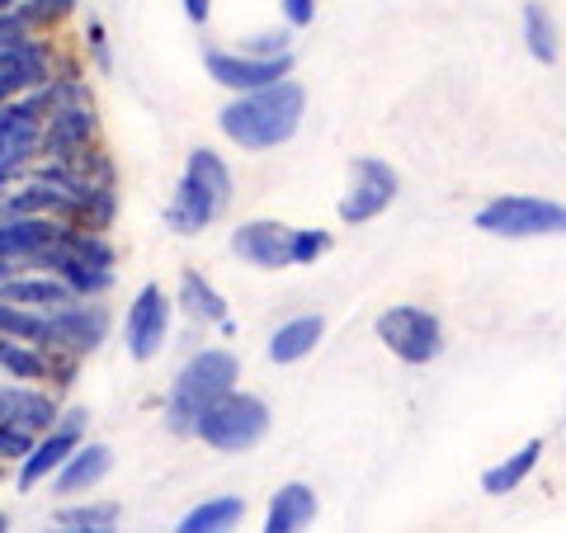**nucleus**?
<instances>
[{"instance_id":"nucleus-34","label":"nucleus","mask_w":566,"mask_h":533,"mask_svg":"<svg viewBox=\"0 0 566 533\" xmlns=\"http://www.w3.org/2000/svg\"><path fill=\"white\" fill-rule=\"evenodd\" d=\"M14 6H20V0H0V10H14Z\"/></svg>"},{"instance_id":"nucleus-23","label":"nucleus","mask_w":566,"mask_h":533,"mask_svg":"<svg viewBox=\"0 0 566 533\" xmlns=\"http://www.w3.org/2000/svg\"><path fill=\"white\" fill-rule=\"evenodd\" d=\"M241 520H245L241 495H208V501H199L180 520V533H227V529H237Z\"/></svg>"},{"instance_id":"nucleus-28","label":"nucleus","mask_w":566,"mask_h":533,"mask_svg":"<svg viewBox=\"0 0 566 533\" xmlns=\"http://www.w3.org/2000/svg\"><path fill=\"white\" fill-rule=\"evenodd\" d=\"M20 10H24V20L33 29H52V24H62L71 10H76V0H20Z\"/></svg>"},{"instance_id":"nucleus-31","label":"nucleus","mask_w":566,"mask_h":533,"mask_svg":"<svg viewBox=\"0 0 566 533\" xmlns=\"http://www.w3.org/2000/svg\"><path fill=\"white\" fill-rule=\"evenodd\" d=\"M279 10H283V24L289 29H307L316 20V0H279Z\"/></svg>"},{"instance_id":"nucleus-8","label":"nucleus","mask_w":566,"mask_h":533,"mask_svg":"<svg viewBox=\"0 0 566 533\" xmlns=\"http://www.w3.org/2000/svg\"><path fill=\"white\" fill-rule=\"evenodd\" d=\"M397 194H401L397 170L378 161V156H359V161H349V185L340 194V203H335V218L345 227H364V222H374L378 212L392 208Z\"/></svg>"},{"instance_id":"nucleus-1","label":"nucleus","mask_w":566,"mask_h":533,"mask_svg":"<svg viewBox=\"0 0 566 533\" xmlns=\"http://www.w3.org/2000/svg\"><path fill=\"white\" fill-rule=\"evenodd\" d=\"M307 114V91L293 76H283L260 91H241L218 109L222 137L241 151H274L283 142H293Z\"/></svg>"},{"instance_id":"nucleus-14","label":"nucleus","mask_w":566,"mask_h":533,"mask_svg":"<svg viewBox=\"0 0 566 533\" xmlns=\"http://www.w3.org/2000/svg\"><path fill=\"white\" fill-rule=\"evenodd\" d=\"M232 255L241 264H255V270H264V274L289 270V227L274 222V218L241 222L232 232Z\"/></svg>"},{"instance_id":"nucleus-22","label":"nucleus","mask_w":566,"mask_h":533,"mask_svg":"<svg viewBox=\"0 0 566 533\" xmlns=\"http://www.w3.org/2000/svg\"><path fill=\"white\" fill-rule=\"evenodd\" d=\"M538 458H543V439H524L510 458H501L495 468L482 472V491L486 495H510L515 487H524V477L538 468Z\"/></svg>"},{"instance_id":"nucleus-29","label":"nucleus","mask_w":566,"mask_h":533,"mask_svg":"<svg viewBox=\"0 0 566 533\" xmlns=\"http://www.w3.org/2000/svg\"><path fill=\"white\" fill-rule=\"evenodd\" d=\"M289 39H293L289 29H264V33H251L237 52H251V58H279V52H293Z\"/></svg>"},{"instance_id":"nucleus-24","label":"nucleus","mask_w":566,"mask_h":533,"mask_svg":"<svg viewBox=\"0 0 566 533\" xmlns=\"http://www.w3.org/2000/svg\"><path fill=\"white\" fill-rule=\"evenodd\" d=\"M180 307L203 326H222L227 322V297L212 289V283L199 270H185L180 274Z\"/></svg>"},{"instance_id":"nucleus-2","label":"nucleus","mask_w":566,"mask_h":533,"mask_svg":"<svg viewBox=\"0 0 566 533\" xmlns=\"http://www.w3.org/2000/svg\"><path fill=\"white\" fill-rule=\"evenodd\" d=\"M227 203H232V170L218 151L193 147L180 170V185L166 203V227L175 237H199L222 218Z\"/></svg>"},{"instance_id":"nucleus-20","label":"nucleus","mask_w":566,"mask_h":533,"mask_svg":"<svg viewBox=\"0 0 566 533\" xmlns=\"http://www.w3.org/2000/svg\"><path fill=\"white\" fill-rule=\"evenodd\" d=\"M0 368H6L14 383H52L57 359H52V349H39V345H24V341L0 335Z\"/></svg>"},{"instance_id":"nucleus-7","label":"nucleus","mask_w":566,"mask_h":533,"mask_svg":"<svg viewBox=\"0 0 566 533\" xmlns=\"http://www.w3.org/2000/svg\"><path fill=\"white\" fill-rule=\"evenodd\" d=\"M43 142V91H24L0 104V189L20 175Z\"/></svg>"},{"instance_id":"nucleus-16","label":"nucleus","mask_w":566,"mask_h":533,"mask_svg":"<svg viewBox=\"0 0 566 533\" xmlns=\"http://www.w3.org/2000/svg\"><path fill=\"white\" fill-rule=\"evenodd\" d=\"M109 472H114V449H109V443H99V439L85 443L81 439L76 449L66 453V463L52 472L48 482H52V491H57V495H81V491H95Z\"/></svg>"},{"instance_id":"nucleus-33","label":"nucleus","mask_w":566,"mask_h":533,"mask_svg":"<svg viewBox=\"0 0 566 533\" xmlns=\"http://www.w3.org/2000/svg\"><path fill=\"white\" fill-rule=\"evenodd\" d=\"M185 14H189V24H208L212 0H185Z\"/></svg>"},{"instance_id":"nucleus-11","label":"nucleus","mask_w":566,"mask_h":533,"mask_svg":"<svg viewBox=\"0 0 566 533\" xmlns=\"http://www.w3.org/2000/svg\"><path fill=\"white\" fill-rule=\"evenodd\" d=\"M208 76L227 85L232 95L241 91H260V85H274L283 76H293V52H279V58H251V52H203Z\"/></svg>"},{"instance_id":"nucleus-15","label":"nucleus","mask_w":566,"mask_h":533,"mask_svg":"<svg viewBox=\"0 0 566 533\" xmlns=\"http://www.w3.org/2000/svg\"><path fill=\"white\" fill-rule=\"evenodd\" d=\"M57 397L43 393L39 383H0V425H14L24 435H43L57 420Z\"/></svg>"},{"instance_id":"nucleus-21","label":"nucleus","mask_w":566,"mask_h":533,"mask_svg":"<svg viewBox=\"0 0 566 533\" xmlns=\"http://www.w3.org/2000/svg\"><path fill=\"white\" fill-rule=\"evenodd\" d=\"M0 335L24 341V345H39V349H57L52 312H33V307H20V302H6V297H0Z\"/></svg>"},{"instance_id":"nucleus-6","label":"nucleus","mask_w":566,"mask_h":533,"mask_svg":"<svg viewBox=\"0 0 566 533\" xmlns=\"http://www.w3.org/2000/svg\"><path fill=\"white\" fill-rule=\"evenodd\" d=\"M374 335L382 341L387 354H397L401 364H434L444 354V322L430 312V307H416V302H397L387 307L378 322H374Z\"/></svg>"},{"instance_id":"nucleus-27","label":"nucleus","mask_w":566,"mask_h":533,"mask_svg":"<svg viewBox=\"0 0 566 533\" xmlns=\"http://www.w3.org/2000/svg\"><path fill=\"white\" fill-rule=\"evenodd\" d=\"M331 251V232L322 227H289V264H316Z\"/></svg>"},{"instance_id":"nucleus-25","label":"nucleus","mask_w":566,"mask_h":533,"mask_svg":"<svg viewBox=\"0 0 566 533\" xmlns=\"http://www.w3.org/2000/svg\"><path fill=\"white\" fill-rule=\"evenodd\" d=\"M118 520H123L118 501H81L57 510V529H71V533H109L118 529Z\"/></svg>"},{"instance_id":"nucleus-26","label":"nucleus","mask_w":566,"mask_h":533,"mask_svg":"<svg viewBox=\"0 0 566 533\" xmlns=\"http://www.w3.org/2000/svg\"><path fill=\"white\" fill-rule=\"evenodd\" d=\"M524 43H528V52H534V62L557 66V58H562L557 24H553V14H547L538 0H528V6H524Z\"/></svg>"},{"instance_id":"nucleus-3","label":"nucleus","mask_w":566,"mask_h":533,"mask_svg":"<svg viewBox=\"0 0 566 533\" xmlns=\"http://www.w3.org/2000/svg\"><path fill=\"white\" fill-rule=\"evenodd\" d=\"M237 378H241V359H237L232 349H218V345L199 349L180 373H175V383H170L166 425H170L175 435H189L203 406L218 401L222 393H232Z\"/></svg>"},{"instance_id":"nucleus-30","label":"nucleus","mask_w":566,"mask_h":533,"mask_svg":"<svg viewBox=\"0 0 566 533\" xmlns=\"http://www.w3.org/2000/svg\"><path fill=\"white\" fill-rule=\"evenodd\" d=\"M33 39V24L24 20V10L14 6V10H0V48H14V43H24Z\"/></svg>"},{"instance_id":"nucleus-4","label":"nucleus","mask_w":566,"mask_h":533,"mask_svg":"<svg viewBox=\"0 0 566 533\" xmlns=\"http://www.w3.org/2000/svg\"><path fill=\"white\" fill-rule=\"evenodd\" d=\"M189 435L203 439L208 449H218V453H245L270 435V406H264V397L232 387V393H222L218 401L203 406Z\"/></svg>"},{"instance_id":"nucleus-10","label":"nucleus","mask_w":566,"mask_h":533,"mask_svg":"<svg viewBox=\"0 0 566 533\" xmlns=\"http://www.w3.org/2000/svg\"><path fill=\"white\" fill-rule=\"evenodd\" d=\"M81 439H85V411H81V406H71V411H57V420H52L43 435H33L29 453L20 458V491L43 487L48 477L66 463V453L76 449Z\"/></svg>"},{"instance_id":"nucleus-9","label":"nucleus","mask_w":566,"mask_h":533,"mask_svg":"<svg viewBox=\"0 0 566 533\" xmlns=\"http://www.w3.org/2000/svg\"><path fill=\"white\" fill-rule=\"evenodd\" d=\"M170 335V297L161 283H142L128 302V316H123V345H128V359L151 364L156 354L166 349Z\"/></svg>"},{"instance_id":"nucleus-17","label":"nucleus","mask_w":566,"mask_h":533,"mask_svg":"<svg viewBox=\"0 0 566 533\" xmlns=\"http://www.w3.org/2000/svg\"><path fill=\"white\" fill-rule=\"evenodd\" d=\"M0 297L6 302H20V307H33V312H57L66 302H76L71 283H62L57 274H43V270H14L10 279H0Z\"/></svg>"},{"instance_id":"nucleus-35","label":"nucleus","mask_w":566,"mask_h":533,"mask_svg":"<svg viewBox=\"0 0 566 533\" xmlns=\"http://www.w3.org/2000/svg\"><path fill=\"white\" fill-rule=\"evenodd\" d=\"M10 529V520H6V510H0V533H6Z\"/></svg>"},{"instance_id":"nucleus-19","label":"nucleus","mask_w":566,"mask_h":533,"mask_svg":"<svg viewBox=\"0 0 566 533\" xmlns=\"http://www.w3.org/2000/svg\"><path fill=\"white\" fill-rule=\"evenodd\" d=\"M326 335V316H293V322H283L274 335H270V359L274 364H297L307 359V354L322 345Z\"/></svg>"},{"instance_id":"nucleus-13","label":"nucleus","mask_w":566,"mask_h":533,"mask_svg":"<svg viewBox=\"0 0 566 533\" xmlns=\"http://www.w3.org/2000/svg\"><path fill=\"white\" fill-rule=\"evenodd\" d=\"M52 335H57V349L66 354H95L104 345V335H109V312L99 302L76 297L52 312Z\"/></svg>"},{"instance_id":"nucleus-5","label":"nucleus","mask_w":566,"mask_h":533,"mask_svg":"<svg viewBox=\"0 0 566 533\" xmlns=\"http://www.w3.org/2000/svg\"><path fill=\"white\" fill-rule=\"evenodd\" d=\"M472 227L486 237H501V241L557 237L566 227V208L557 199H538V194H501V199L476 208Z\"/></svg>"},{"instance_id":"nucleus-32","label":"nucleus","mask_w":566,"mask_h":533,"mask_svg":"<svg viewBox=\"0 0 566 533\" xmlns=\"http://www.w3.org/2000/svg\"><path fill=\"white\" fill-rule=\"evenodd\" d=\"M85 39H91V52L99 58V71H109V43H104V29L91 24V33H85Z\"/></svg>"},{"instance_id":"nucleus-18","label":"nucleus","mask_w":566,"mask_h":533,"mask_svg":"<svg viewBox=\"0 0 566 533\" xmlns=\"http://www.w3.org/2000/svg\"><path fill=\"white\" fill-rule=\"evenodd\" d=\"M316 520V491L307 482H283L264 510V533H297Z\"/></svg>"},{"instance_id":"nucleus-12","label":"nucleus","mask_w":566,"mask_h":533,"mask_svg":"<svg viewBox=\"0 0 566 533\" xmlns=\"http://www.w3.org/2000/svg\"><path fill=\"white\" fill-rule=\"evenodd\" d=\"M43 81H52V48L43 39L0 48V104L24 91H39Z\"/></svg>"}]
</instances>
